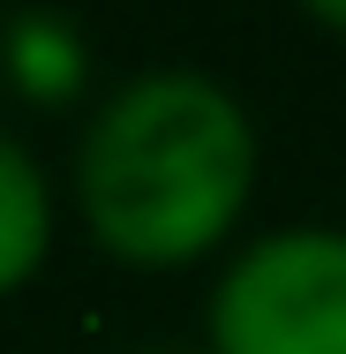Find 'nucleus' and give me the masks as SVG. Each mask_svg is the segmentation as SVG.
<instances>
[{"mask_svg":"<svg viewBox=\"0 0 346 354\" xmlns=\"http://www.w3.org/2000/svg\"><path fill=\"white\" fill-rule=\"evenodd\" d=\"M316 23H331V30H346V8H339V0H316Z\"/></svg>","mask_w":346,"mask_h":354,"instance_id":"39448f33","label":"nucleus"},{"mask_svg":"<svg viewBox=\"0 0 346 354\" xmlns=\"http://www.w3.org/2000/svg\"><path fill=\"white\" fill-rule=\"evenodd\" d=\"M211 354H346V234H264L211 294Z\"/></svg>","mask_w":346,"mask_h":354,"instance_id":"f03ea898","label":"nucleus"},{"mask_svg":"<svg viewBox=\"0 0 346 354\" xmlns=\"http://www.w3.org/2000/svg\"><path fill=\"white\" fill-rule=\"evenodd\" d=\"M46 234H53V204H46V174L23 143L0 129V294L23 286L46 257Z\"/></svg>","mask_w":346,"mask_h":354,"instance_id":"20e7f679","label":"nucleus"},{"mask_svg":"<svg viewBox=\"0 0 346 354\" xmlns=\"http://www.w3.org/2000/svg\"><path fill=\"white\" fill-rule=\"evenodd\" d=\"M0 68H8V83H15L23 98L61 106V98H75V83L90 68V46H83V30H75L68 15L23 8V15L0 23Z\"/></svg>","mask_w":346,"mask_h":354,"instance_id":"7ed1b4c3","label":"nucleus"},{"mask_svg":"<svg viewBox=\"0 0 346 354\" xmlns=\"http://www.w3.org/2000/svg\"><path fill=\"white\" fill-rule=\"evenodd\" d=\"M256 174L249 113L211 75L166 68L128 83L75 151L90 234L121 264H189L241 218Z\"/></svg>","mask_w":346,"mask_h":354,"instance_id":"f257e3e1","label":"nucleus"}]
</instances>
